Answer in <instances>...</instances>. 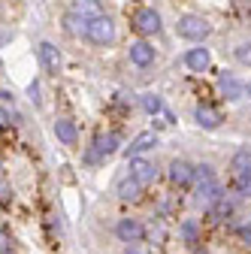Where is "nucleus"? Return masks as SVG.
Listing matches in <instances>:
<instances>
[{
    "mask_svg": "<svg viewBox=\"0 0 251 254\" xmlns=\"http://www.w3.org/2000/svg\"><path fill=\"white\" fill-rule=\"evenodd\" d=\"M118 37V30H115V21L109 15H100V18H94L88 21V30H85V40L91 46H112Z\"/></svg>",
    "mask_w": 251,
    "mask_h": 254,
    "instance_id": "1",
    "label": "nucleus"
},
{
    "mask_svg": "<svg viewBox=\"0 0 251 254\" xmlns=\"http://www.w3.org/2000/svg\"><path fill=\"white\" fill-rule=\"evenodd\" d=\"M176 30H179L182 40H191V43H203L212 34V27H209V21L203 15H182L179 24H176Z\"/></svg>",
    "mask_w": 251,
    "mask_h": 254,
    "instance_id": "2",
    "label": "nucleus"
},
{
    "mask_svg": "<svg viewBox=\"0 0 251 254\" xmlns=\"http://www.w3.org/2000/svg\"><path fill=\"white\" fill-rule=\"evenodd\" d=\"M130 27L136 30V34H142V37L158 34V30H161V12L151 9V6H139V9L130 15Z\"/></svg>",
    "mask_w": 251,
    "mask_h": 254,
    "instance_id": "3",
    "label": "nucleus"
},
{
    "mask_svg": "<svg viewBox=\"0 0 251 254\" xmlns=\"http://www.w3.org/2000/svg\"><path fill=\"white\" fill-rule=\"evenodd\" d=\"M118 145H121V139H118V133H97V139H94V145H91V151H88V157L85 161L88 164H97L100 157H109V154H115L118 151Z\"/></svg>",
    "mask_w": 251,
    "mask_h": 254,
    "instance_id": "4",
    "label": "nucleus"
},
{
    "mask_svg": "<svg viewBox=\"0 0 251 254\" xmlns=\"http://www.w3.org/2000/svg\"><path fill=\"white\" fill-rule=\"evenodd\" d=\"M115 236L124 245H136V242L145 239V227H142V221H136V218H121L115 224Z\"/></svg>",
    "mask_w": 251,
    "mask_h": 254,
    "instance_id": "5",
    "label": "nucleus"
},
{
    "mask_svg": "<svg viewBox=\"0 0 251 254\" xmlns=\"http://www.w3.org/2000/svg\"><path fill=\"white\" fill-rule=\"evenodd\" d=\"M127 58H130V64H133V67H139V70H148L151 64H154V58H158V52H154V46H151V43H145V40H136V43H130V49H127Z\"/></svg>",
    "mask_w": 251,
    "mask_h": 254,
    "instance_id": "6",
    "label": "nucleus"
},
{
    "mask_svg": "<svg viewBox=\"0 0 251 254\" xmlns=\"http://www.w3.org/2000/svg\"><path fill=\"white\" fill-rule=\"evenodd\" d=\"M151 148H158V133H154V130H142V133H136L130 139L127 148H124V157H127V161H130V157H142Z\"/></svg>",
    "mask_w": 251,
    "mask_h": 254,
    "instance_id": "7",
    "label": "nucleus"
},
{
    "mask_svg": "<svg viewBox=\"0 0 251 254\" xmlns=\"http://www.w3.org/2000/svg\"><path fill=\"white\" fill-rule=\"evenodd\" d=\"M130 176L142 188H148V185H154V179H158V167L151 161H145V157H130Z\"/></svg>",
    "mask_w": 251,
    "mask_h": 254,
    "instance_id": "8",
    "label": "nucleus"
},
{
    "mask_svg": "<svg viewBox=\"0 0 251 254\" xmlns=\"http://www.w3.org/2000/svg\"><path fill=\"white\" fill-rule=\"evenodd\" d=\"M209 64H212V52H209L206 46H194V49H188V52H185V67H188V70L206 73V70H209Z\"/></svg>",
    "mask_w": 251,
    "mask_h": 254,
    "instance_id": "9",
    "label": "nucleus"
},
{
    "mask_svg": "<svg viewBox=\"0 0 251 254\" xmlns=\"http://www.w3.org/2000/svg\"><path fill=\"white\" fill-rule=\"evenodd\" d=\"M170 182L176 188H188V185H194V167L188 164V161H170V170H167Z\"/></svg>",
    "mask_w": 251,
    "mask_h": 254,
    "instance_id": "10",
    "label": "nucleus"
},
{
    "mask_svg": "<svg viewBox=\"0 0 251 254\" xmlns=\"http://www.w3.org/2000/svg\"><path fill=\"white\" fill-rule=\"evenodd\" d=\"M115 194L121 203H139L142 200V185L133 179V176H124L118 185H115Z\"/></svg>",
    "mask_w": 251,
    "mask_h": 254,
    "instance_id": "11",
    "label": "nucleus"
},
{
    "mask_svg": "<svg viewBox=\"0 0 251 254\" xmlns=\"http://www.w3.org/2000/svg\"><path fill=\"white\" fill-rule=\"evenodd\" d=\"M37 58H40L46 73H58L61 70V52H58L55 43H40L37 46Z\"/></svg>",
    "mask_w": 251,
    "mask_h": 254,
    "instance_id": "12",
    "label": "nucleus"
},
{
    "mask_svg": "<svg viewBox=\"0 0 251 254\" xmlns=\"http://www.w3.org/2000/svg\"><path fill=\"white\" fill-rule=\"evenodd\" d=\"M218 88H221V94H224V100H230V103H236V100H242V94H245V85L233 76V73H224L221 79H218Z\"/></svg>",
    "mask_w": 251,
    "mask_h": 254,
    "instance_id": "13",
    "label": "nucleus"
},
{
    "mask_svg": "<svg viewBox=\"0 0 251 254\" xmlns=\"http://www.w3.org/2000/svg\"><path fill=\"white\" fill-rule=\"evenodd\" d=\"M194 121L203 127V130H215V127H221L224 115L218 112L215 106H197V109H194Z\"/></svg>",
    "mask_w": 251,
    "mask_h": 254,
    "instance_id": "14",
    "label": "nucleus"
},
{
    "mask_svg": "<svg viewBox=\"0 0 251 254\" xmlns=\"http://www.w3.org/2000/svg\"><path fill=\"white\" fill-rule=\"evenodd\" d=\"M230 173L233 179H251V148H239L230 157Z\"/></svg>",
    "mask_w": 251,
    "mask_h": 254,
    "instance_id": "15",
    "label": "nucleus"
},
{
    "mask_svg": "<svg viewBox=\"0 0 251 254\" xmlns=\"http://www.w3.org/2000/svg\"><path fill=\"white\" fill-rule=\"evenodd\" d=\"M55 136H58V142H64V145H76L79 142V130H76V124L70 118H58L55 121Z\"/></svg>",
    "mask_w": 251,
    "mask_h": 254,
    "instance_id": "16",
    "label": "nucleus"
},
{
    "mask_svg": "<svg viewBox=\"0 0 251 254\" xmlns=\"http://www.w3.org/2000/svg\"><path fill=\"white\" fill-rule=\"evenodd\" d=\"M76 15H82V18H88V21H94V18H100L103 15V3L100 0H73V6H70Z\"/></svg>",
    "mask_w": 251,
    "mask_h": 254,
    "instance_id": "17",
    "label": "nucleus"
},
{
    "mask_svg": "<svg viewBox=\"0 0 251 254\" xmlns=\"http://www.w3.org/2000/svg\"><path fill=\"white\" fill-rule=\"evenodd\" d=\"M179 236H182V242H185V245L197 248V245H200V239H203V230H200V224H197V221H182Z\"/></svg>",
    "mask_w": 251,
    "mask_h": 254,
    "instance_id": "18",
    "label": "nucleus"
},
{
    "mask_svg": "<svg viewBox=\"0 0 251 254\" xmlns=\"http://www.w3.org/2000/svg\"><path fill=\"white\" fill-rule=\"evenodd\" d=\"M230 215H233V200H230V197H224V194L209 206V218H212V221H227Z\"/></svg>",
    "mask_w": 251,
    "mask_h": 254,
    "instance_id": "19",
    "label": "nucleus"
},
{
    "mask_svg": "<svg viewBox=\"0 0 251 254\" xmlns=\"http://www.w3.org/2000/svg\"><path fill=\"white\" fill-rule=\"evenodd\" d=\"M64 30L70 37H85V30H88V18H82V15H76L73 9L64 15Z\"/></svg>",
    "mask_w": 251,
    "mask_h": 254,
    "instance_id": "20",
    "label": "nucleus"
},
{
    "mask_svg": "<svg viewBox=\"0 0 251 254\" xmlns=\"http://www.w3.org/2000/svg\"><path fill=\"white\" fill-rule=\"evenodd\" d=\"M142 109L148 115H161L164 112V100L158 97V94H145V97H142Z\"/></svg>",
    "mask_w": 251,
    "mask_h": 254,
    "instance_id": "21",
    "label": "nucleus"
},
{
    "mask_svg": "<svg viewBox=\"0 0 251 254\" xmlns=\"http://www.w3.org/2000/svg\"><path fill=\"white\" fill-rule=\"evenodd\" d=\"M233 58L242 64V67H251V43H242V46H236Z\"/></svg>",
    "mask_w": 251,
    "mask_h": 254,
    "instance_id": "22",
    "label": "nucleus"
},
{
    "mask_svg": "<svg viewBox=\"0 0 251 254\" xmlns=\"http://www.w3.org/2000/svg\"><path fill=\"white\" fill-rule=\"evenodd\" d=\"M212 179H215L212 164H200V167H194V182H212Z\"/></svg>",
    "mask_w": 251,
    "mask_h": 254,
    "instance_id": "23",
    "label": "nucleus"
},
{
    "mask_svg": "<svg viewBox=\"0 0 251 254\" xmlns=\"http://www.w3.org/2000/svg\"><path fill=\"white\" fill-rule=\"evenodd\" d=\"M12 248V233H9V227H0V254H6Z\"/></svg>",
    "mask_w": 251,
    "mask_h": 254,
    "instance_id": "24",
    "label": "nucleus"
},
{
    "mask_svg": "<svg viewBox=\"0 0 251 254\" xmlns=\"http://www.w3.org/2000/svg\"><path fill=\"white\" fill-rule=\"evenodd\" d=\"M239 239H242V242H245V245L251 248V221H248V224H242V227H239Z\"/></svg>",
    "mask_w": 251,
    "mask_h": 254,
    "instance_id": "25",
    "label": "nucleus"
},
{
    "mask_svg": "<svg viewBox=\"0 0 251 254\" xmlns=\"http://www.w3.org/2000/svg\"><path fill=\"white\" fill-rule=\"evenodd\" d=\"M27 94H30V100H34V103H40V85H37V82H30Z\"/></svg>",
    "mask_w": 251,
    "mask_h": 254,
    "instance_id": "26",
    "label": "nucleus"
},
{
    "mask_svg": "<svg viewBox=\"0 0 251 254\" xmlns=\"http://www.w3.org/2000/svg\"><path fill=\"white\" fill-rule=\"evenodd\" d=\"M3 127H9V112L0 106V130H3Z\"/></svg>",
    "mask_w": 251,
    "mask_h": 254,
    "instance_id": "27",
    "label": "nucleus"
},
{
    "mask_svg": "<svg viewBox=\"0 0 251 254\" xmlns=\"http://www.w3.org/2000/svg\"><path fill=\"white\" fill-rule=\"evenodd\" d=\"M194 254H206V251H194Z\"/></svg>",
    "mask_w": 251,
    "mask_h": 254,
    "instance_id": "28",
    "label": "nucleus"
}]
</instances>
